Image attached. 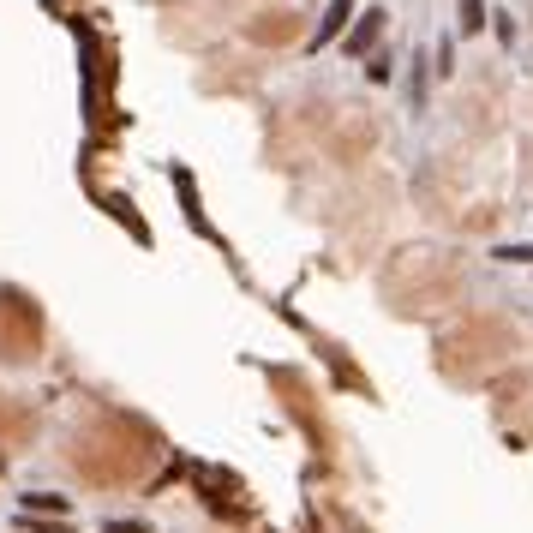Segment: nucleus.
Returning <instances> with one entry per match:
<instances>
[{"mask_svg": "<svg viewBox=\"0 0 533 533\" xmlns=\"http://www.w3.org/2000/svg\"><path fill=\"white\" fill-rule=\"evenodd\" d=\"M18 528L24 533H72L66 522H42V516H24V510H18Z\"/></svg>", "mask_w": 533, "mask_h": 533, "instance_id": "5", "label": "nucleus"}, {"mask_svg": "<svg viewBox=\"0 0 533 533\" xmlns=\"http://www.w3.org/2000/svg\"><path fill=\"white\" fill-rule=\"evenodd\" d=\"M486 30V0H462V36Z\"/></svg>", "mask_w": 533, "mask_h": 533, "instance_id": "4", "label": "nucleus"}, {"mask_svg": "<svg viewBox=\"0 0 533 533\" xmlns=\"http://www.w3.org/2000/svg\"><path fill=\"white\" fill-rule=\"evenodd\" d=\"M66 510H72V504H66L60 492H30V498H24V516H42V522H66Z\"/></svg>", "mask_w": 533, "mask_h": 533, "instance_id": "2", "label": "nucleus"}, {"mask_svg": "<svg viewBox=\"0 0 533 533\" xmlns=\"http://www.w3.org/2000/svg\"><path fill=\"white\" fill-rule=\"evenodd\" d=\"M492 258H498V264H533V246H498Z\"/></svg>", "mask_w": 533, "mask_h": 533, "instance_id": "7", "label": "nucleus"}, {"mask_svg": "<svg viewBox=\"0 0 533 533\" xmlns=\"http://www.w3.org/2000/svg\"><path fill=\"white\" fill-rule=\"evenodd\" d=\"M390 72H396L390 54H372V60H366V78H372V84H390Z\"/></svg>", "mask_w": 533, "mask_h": 533, "instance_id": "6", "label": "nucleus"}, {"mask_svg": "<svg viewBox=\"0 0 533 533\" xmlns=\"http://www.w3.org/2000/svg\"><path fill=\"white\" fill-rule=\"evenodd\" d=\"M348 18H354V0H330V6H324V18H318V36H312V48H324V42H330V36L348 24Z\"/></svg>", "mask_w": 533, "mask_h": 533, "instance_id": "3", "label": "nucleus"}, {"mask_svg": "<svg viewBox=\"0 0 533 533\" xmlns=\"http://www.w3.org/2000/svg\"><path fill=\"white\" fill-rule=\"evenodd\" d=\"M384 18H390L384 6H366V12L354 18V30L342 36V54H348V60H360V54H372V42L384 36Z\"/></svg>", "mask_w": 533, "mask_h": 533, "instance_id": "1", "label": "nucleus"}, {"mask_svg": "<svg viewBox=\"0 0 533 533\" xmlns=\"http://www.w3.org/2000/svg\"><path fill=\"white\" fill-rule=\"evenodd\" d=\"M102 533H150L144 522H102Z\"/></svg>", "mask_w": 533, "mask_h": 533, "instance_id": "8", "label": "nucleus"}]
</instances>
